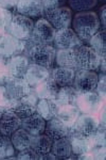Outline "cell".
<instances>
[{"mask_svg":"<svg viewBox=\"0 0 106 160\" xmlns=\"http://www.w3.org/2000/svg\"><path fill=\"white\" fill-rule=\"evenodd\" d=\"M50 76H51L50 69L44 68V66L37 65V64L30 63L24 78L27 80L29 86L34 89L36 86H38L43 81H45Z\"/></svg>","mask_w":106,"mask_h":160,"instance_id":"obj_17","label":"cell"},{"mask_svg":"<svg viewBox=\"0 0 106 160\" xmlns=\"http://www.w3.org/2000/svg\"><path fill=\"white\" fill-rule=\"evenodd\" d=\"M18 0H0V8L9 10V11H14L16 9Z\"/></svg>","mask_w":106,"mask_h":160,"instance_id":"obj_39","label":"cell"},{"mask_svg":"<svg viewBox=\"0 0 106 160\" xmlns=\"http://www.w3.org/2000/svg\"><path fill=\"white\" fill-rule=\"evenodd\" d=\"M80 114H81V112L76 105H63L59 106L56 117L61 118L63 122H65L68 126L72 127Z\"/></svg>","mask_w":106,"mask_h":160,"instance_id":"obj_27","label":"cell"},{"mask_svg":"<svg viewBox=\"0 0 106 160\" xmlns=\"http://www.w3.org/2000/svg\"><path fill=\"white\" fill-rule=\"evenodd\" d=\"M38 99L39 98L36 95L34 89H32L28 94H25L20 99L13 100L10 109L14 110V112L22 120V118L30 117V115L34 114L36 112Z\"/></svg>","mask_w":106,"mask_h":160,"instance_id":"obj_7","label":"cell"},{"mask_svg":"<svg viewBox=\"0 0 106 160\" xmlns=\"http://www.w3.org/2000/svg\"><path fill=\"white\" fill-rule=\"evenodd\" d=\"M51 153L56 157V159H69V157L73 155L69 136L53 140Z\"/></svg>","mask_w":106,"mask_h":160,"instance_id":"obj_22","label":"cell"},{"mask_svg":"<svg viewBox=\"0 0 106 160\" xmlns=\"http://www.w3.org/2000/svg\"><path fill=\"white\" fill-rule=\"evenodd\" d=\"M104 99L98 93L94 92H79L74 105L81 113L97 114L103 106Z\"/></svg>","mask_w":106,"mask_h":160,"instance_id":"obj_3","label":"cell"},{"mask_svg":"<svg viewBox=\"0 0 106 160\" xmlns=\"http://www.w3.org/2000/svg\"><path fill=\"white\" fill-rule=\"evenodd\" d=\"M59 105L55 99H38L36 112L45 118L46 121L50 120L58 115Z\"/></svg>","mask_w":106,"mask_h":160,"instance_id":"obj_25","label":"cell"},{"mask_svg":"<svg viewBox=\"0 0 106 160\" xmlns=\"http://www.w3.org/2000/svg\"><path fill=\"white\" fill-rule=\"evenodd\" d=\"M69 139H70V143H71L72 154L74 156H76V158L79 156H82V155L91 151V144H90L89 137L70 133L69 135Z\"/></svg>","mask_w":106,"mask_h":160,"instance_id":"obj_23","label":"cell"},{"mask_svg":"<svg viewBox=\"0 0 106 160\" xmlns=\"http://www.w3.org/2000/svg\"><path fill=\"white\" fill-rule=\"evenodd\" d=\"M16 149L13 146L11 138L0 135V159H11L14 157Z\"/></svg>","mask_w":106,"mask_h":160,"instance_id":"obj_31","label":"cell"},{"mask_svg":"<svg viewBox=\"0 0 106 160\" xmlns=\"http://www.w3.org/2000/svg\"><path fill=\"white\" fill-rule=\"evenodd\" d=\"M67 0H41L44 7V11H51V10L58 9L59 7H64Z\"/></svg>","mask_w":106,"mask_h":160,"instance_id":"obj_34","label":"cell"},{"mask_svg":"<svg viewBox=\"0 0 106 160\" xmlns=\"http://www.w3.org/2000/svg\"><path fill=\"white\" fill-rule=\"evenodd\" d=\"M21 126L20 118L14 110L7 108L2 118H0V133L7 137H11Z\"/></svg>","mask_w":106,"mask_h":160,"instance_id":"obj_16","label":"cell"},{"mask_svg":"<svg viewBox=\"0 0 106 160\" xmlns=\"http://www.w3.org/2000/svg\"><path fill=\"white\" fill-rule=\"evenodd\" d=\"M89 47H91L95 52L101 57H105L106 55V31L105 29L99 30L95 34L90 38L87 42Z\"/></svg>","mask_w":106,"mask_h":160,"instance_id":"obj_30","label":"cell"},{"mask_svg":"<svg viewBox=\"0 0 106 160\" xmlns=\"http://www.w3.org/2000/svg\"><path fill=\"white\" fill-rule=\"evenodd\" d=\"M105 14H106V6H102L99 9V20H100V24L101 26L103 27V29H105V26H106V17H105Z\"/></svg>","mask_w":106,"mask_h":160,"instance_id":"obj_40","label":"cell"},{"mask_svg":"<svg viewBox=\"0 0 106 160\" xmlns=\"http://www.w3.org/2000/svg\"><path fill=\"white\" fill-rule=\"evenodd\" d=\"M79 91L73 86L61 87L58 89V95L55 97L56 102L59 106L63 105H74Z\"/></svg>","mask_w":106,"mask_h":160,"instance_id":"obj_29","label":"cell"},{"mask_svg":"<svg viewBox=\"0 0 106 160\" xmlns=\"http://www.w3.org/2000/svg\"><path fill=\"white\" fill-rule=\"evenodd\" d=\"M83 44L72 28L56 30L53 41V46L56 49H76Z\"/></svg>","mask_w":106,"mask_h":160,"instance_id":"obj_11","label":"cell"},{"mask_svg":"<svg viewBox=\"0 0 106 160\" xmlns=\"http://www.w3.org/2000/svg\"><path fill=\"white\" fill-rule=\"evenodd\" d=\"M13 14L11 11L0 8V37L9 33V27L11 24Z\"/></svg>","mask_w":106,"mask_h":160,"instance_id":"obj_33","label":"cell"},{"mask_svg":"<svg viewBox=\"0 0 106 160\" xmlns=\"http://www.w3.org/2000/svg\"><path fill=\"white\" fill-rule=\"evenodd\" d=\"M20 127L27 132H29L31 136L41 135L45 132L46 120L43 118V117H40L37 112H35L34 114L30 115V117L22 118Z\"/></svg>","mask_w":106,"mask_h":160,"instance_id":"obj_19","label":"cell"},{"mask_svg":"<svg viewBox=\"0 0 106 160\" xmlns=\"http://www.w3.org/2000/svg\"><path fill=\"white\" fill-rule=\"evenodd\" d=\"M34 22L32 18L20 14L13 15L11 24L9 27V34L21 41H28L32 35Z\"/></svg>","mask_w":106,"mask_h":160,"instance_id":"obj_4","label":"cell"},{"mask_svg":"<svg viewBox=\"0 0 106 160\" xmlns=\"http://www.w3.org/2000/svg\"><path fill=\"white\" fill-rule=\"evenodd\" d=\"M101 111V113H100V118H99V123H100V125L101 126H104L105 127V105L103 104L102 106V108L100 109Z\"/></svg>","mask_w":106,"mask_h":160,"instance_id":"obj_41","label":"cell"},{"mask_svg":"<svg viewBox=\"0 0 106 160\" xmlns=\"http://www.w3.org/2000/svg\"><path fill=\"white\" fill-rule=\"evenodd\" d=\"M72 127L68 126L65 122L58 117H54L50 120L46 121L45 132L48 137H50L52 140H56L59 138L68 137L71 133Z\"/></svg>","mask_w":106,"mask_h":160,"instance_id":"obj_15","label":"cell"},{"mask_svg":"<svg viewBox=\"0 0 106 160\" xmlns=\"http://www.w3.org/2000/svg\"><path fill=\"white\" fill-rule=\"evenodd\" d=\"M69 8L76 12L91 11L98 4L99 0H67Z\"/></svg>","mask_w":106,"mask_h":160,"instance_id":"obj_32","label":"cell"},{"mask_svg":"<svg viewBox=\"0 0 106 160\" xmlns=\"http://www.w3.org/2000/svg\"><path fill=\"white\" fill-rule=\"evenodd\" d=\"M16 158L20 160H34V159H40V156L38 154H36L32 148H29L18 152Z\"/></svg>","mask_w":106,"mask_h":160,"instance_id":"obj_35","label":"cell"},{"mask_svg":"<svg viewBox=\"0 0 106 160\" xmlns=\"http://www.w3.org/2000/svg\"><path fill=\"white\" fill-rule=\"evenodd\" d=\"M76 61L79 69H88V71L98 72L102 57L88 45L83 44L76 49Z\"/></svg>","mask_w":106,"mask_h":160,"instance_id":"obj_6","label":"cell"},{"mask_svg":"<svg viewBox=\"0 0 106 160\" xmlns=\"http://www.w3.org/2000/svg\"><path fill=\"white\" fill-rule=\"evenodd\" d=\"M4 88L12 100L20 99L33 89L29 86L25 78H15V77H10L9 80L4 83Z\"/></svg>","mask_w":106,"mask_h":160,"instance_id":"obj_13","label":"cell"},{"mask_svg":"<svg viewBox=\"0 0 106 160\" xmlns=\"http://www.w3.org/2000/svg\"><path fill=\"white\" fill-rule=\"evenodd\" d=\"M76 69L74 68L58 66V68H53L52 71H51V78L54 80V82L59 88L72 86L74 76H76Z\"/></svg>","mask_w":106,"mask_h":160,"instance_id":"obj_20","label":"cell"},{"mask_svg":"<svg viewBox=\"0 0 106 160\" xmlns=\"http://www.w3.org/2000/svg\"><path fill=\"white\" fill-rule=\"evenodd\" d=\"M100 126L99 118L95 114H87L81 113L76 118V123L73 124L71 129V133L76 135L89 137L98 130Z\"/></svg>","mask_w":106,"mask_h":160,"instance_id":"obj_10","label":"cell"},{"mask_svg":"<svg viewBox=\"0 0 106 160\" xmlns=\"http://www.w3.org/2000/svg\"><path fill=\"white\" fill-rule=\"evenodd\" d=\"M32 137L29 132H27L21 127L17 129L13 135L10 137L12 141L13 146L15 148L17 152H20L22 149L29 148L31 145V141H32Z\"/></svg>","mask_w":106,"mask_h":160,"instance_id":"obj_28","label":"cell"},{"mask_svg":"<svg viewBox=\"0 0 106 160\" xmlns=\"http://www.w3.org/2000/svg\"><path fill=\"white\" fill-rule=\"evenodd\" d=\"M0 135H1V133H0Z\"/></svg>","mask_w":106,"mask_h":160,"instance_id":"obj_43","label":"cell"},{"mask_svg":"<svg viewBox=\"0 0 106 160\" xmlns=\"http://www.w3.org/2000/svg\"><path fill=\"white\" fill-rule=\"evenodd\" d=\"M98 84L95 87V90L94 92L98 93L103 99H105V89H106V77H105V74L103 73H99L98 74Z\"/></svg>","mask_w":106,"mask_h":160,"instance_id":"obj_36","label":"cell"},{"mask_svg":"<svg viewBox=\"0 0 106 160\" xmlns=\"http://www.w3.org/2000/svg\"><path fill=\"white\" fill-rule=\"evenodd\" d=\"M24 55L29 59L30 63L51 69L55 63L56 48L52 44H33L28 40Z\"/></svg>","mask_w":106,"mask_h":160,"instance_id":"obj_2","label":"cell"},{"mask_svg":"<svg viewBox=\"0 0 106 160\" xmlns=\"http://www.w3.org/2000/svg\"><path fill=\"white\" fill-rule=\"evenodd\" d=\"M17 14L24 15L29 18L44 17V7L41 0H18L15 9Z\"/></svg>","mask_w":106,"mask_h":160,"instance_id":"obj_14","label":"cell"},{"mask_svg":"<svg viewBox=\"0 0 106 160\" xmlns=\"http://www.w3.org/2000/svg\"><path fill=\"white\" fill-rule=\"evenodd\" d=\"M55 63L58 66L79 69L76 49H56Z\"/></svg>","mask_w":106,"mask_h":160,"instance_id":"obj_24","label":"cell"},{"mask_svg":"<svg viewBox=\"0 0 106 160\" xmlns=\"http://www.w3.org/2000/svg\"><path fill=\"white\" fill-rule=\"evenodd\" d=\"M27 46V41H21L13 35L3 34L0 37V58L10 59L12 57L24 55Z\"/></svg>","mask_w":106,"mask_h":160,"instance_id":"obj_5","label":"cell"},{"mask_svg":"<svg viewBox=\"0 0 106 160\" xmlns=\"http://www.w3.org/2000/svg\"><path fill=\"white\" fill-rule=\"evenodd\" d=\"M98 73L88 69H76L73 86L79 92H94L98 84Z\"/></svg>","mask_w":106,"mask_h":160,"instance_id":"obj_12","label":"cell"},{"mask_svg":"<svg viewBox=\"0 0 106 160\" xmlns=\"http://www.w3.org/2000/svg\"><path fill=\"white\" fill-rule=\"evenodd\" d=\"M0 59H1V58H0Z\"/></svg>","mask_w":106,"mask_h":160,"instance_id":"obj_44","label":"cell"},{"mask_svg":"<svg viewBox=\"0 0 106 160\" xmlns=\"http://www.w3.org/2000/svg\"><path fill=\"white\" fill-rule=\"evenodd\" d=\"M56 30L49 24L46 18L41 17L34 22L30 41L33 44H52Z\"/></svg>","mask_w":106,"mask_h":160,"instance_id":"obj_8","label":"cell"},{"mask_svg":"<svg viewBox=\"0 0 106 160\" xmlns=\"http://www.w3.org/2000/svg\"><path fill=\"white\" fill-rule=\"evenodd\" d=\"M7 108H4V107H1L0 106V118H2V115H3V113H4V111H6Z\"/></svg>","mask_w":106,"mask_h":160,"instance_id":"obj_42","label":"cell"},{"mask_svg":"<svg viewBox=\"0 0 106 160\" xmlns=\"http://www.w3.org/2000/svg\"><path fill=\"white\" fill-rule=\"evenodd\" d=\"M12 102H13V100L10 98L4 86H0V106L4 108H10Z\"/></svg>","mask_w":106,"mask_h":160,"instance_id":"obj_38","label":"cell"},{"mask_svg":"<svg viewBox=\"0 0 106 160\" xmlns=\"http://www.w3.org/2000/svg\"><path fill=\"white\" fill-rule=\"evenodd\" d=\"M59 87L54 82L51 76L34 88V91L39 99H55Z\"/></svg>","mask_w":106,"mask_h":160,"instance_id":"obj_21","label":"cell"},{"mask_svg":"<svg viewBox=\"0 0 106 160\" xmlns=\"http://www.w3.org/2000/svg\"><path fill=\"white\" fill-rule=\"evenodd\" d=\"M72 10L68 7H59L58 9L51 10L44 13V18H46L55 30L65 29L71 26Z\"/></svg>","mask_w":106,"mask_h":160,"instance_id":"obj_9","label":"cell"},{"mask_svg":"<svg viewBox=\"0 0 106 160\" xmlns=\"http://www.w3.org/2000/svg\"><path fill=\"white\" fill-rule=\"evenodd\" d=\"M53 140L48 137L46 133H41V135L33 136L32 141H31L30 148H32L36 154L44 155L51 152V148H52Z\"/></svg>","mask_w":106,"mask_h":160,"instance_id":"obj_26","label":"cell"},{"mask_svg":"<svg viewBox=\"0 0 106 160\" xmlns=\"http://www.w3.org/2000/svg\"><path fill=\"white\" fill-rule=\"evenodd\" d=\"M72 29L83 43L87 44L90 38L101 29L98 14L94 11L76 12L72 17Z\"/></svg>","mask_w":106,"mask_h":160,"instance_id":"obj_1","label":"cell"},{"mask_svg":"<svg viewBox=\"0 0 106 160\" xmlns=\"http://www.w3.org/2000/svg\"><path fill=\"white\" fill-rule=\"evenodd\" d=\"M7 68L11 77L24 78L25 72L30 65V61L25 55H19L7 59Z\"/></svg>","mask_w":106,"mask_h":160,"instance_id":"obj_18","label":"cell"},{"mask_svg":"<svg viewBox=\"0 0 106 160\" xmlns=\"http://www.w3.org/2000/svg\"><path fill=\"white\" fill-rule=\"evenodd\" d=\"M10 77L11 76L7 68V61L4 59H0V86H4Z\"/></svg>","mask_w":106,"mask_h":160,"instance_id":"obj_37","label":"cell"}]
</instances>
